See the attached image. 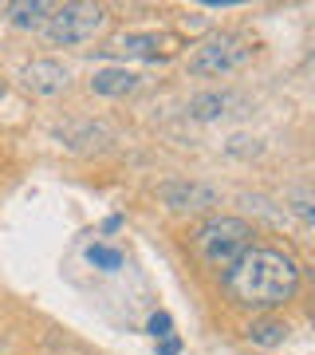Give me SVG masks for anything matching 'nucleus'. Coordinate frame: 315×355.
<instances>
[{"instance_id":"1","label":"nucleus","mask_w":315,"mask_h":355,"mask_svg":"<svg viewBox=\"0 0 315 355\" xmlns=\"http://www.w3.org/2000/svg\"><path fill=\"white\" fill-rule=\"evenodd\" d=\"M300 261L276 245H252L233 268H225V288L233 304L252 312H272L284 308L300 292Z\"/></svg>"},{"instance_id":"2","label":"nucleus","mask_w":315,"mask_h":355,"mask_svg":"<svg viewBox=\"0 0 315 355\" xmlns=\"http://www.w3.org/2000/svg\"><path fill=\"white\" fill-rule=\"evenodd\" d=\"M249 249H252V225L244 217L217 214L193 233V253L201 257L205 268H217V272L233 268Z\"/></svg>"},{"instance_id":"3","label":"nucleus","mask_w":315,"mask_h":355,"mask_svg":"<svg viewBox=\"0 0 315 355\" xmlns=\"http://www.w3.org/2000/svg\"><path fill=\"white\" fill-rule=\"evenodd\" d=\"M252 60V44L240 32H213L193 44L189 51V76H205V79H225L233 71Z\"/></svg>"},{"instance_id":"4","label":"nucleus","mask_w":315,"mask_h":355,"mask_svg":"<svg viewBox=\"0 0 315 355\" xmlns=\"http://www.w3.org/2000/svg\"><path fill=\"white\" fill-rule=\"evenodd\" d=\"M107 8L102 4H87V0H71V4H55V12L44 24V36L55 48H83L107 28Z\"/></svg>"},{"instance_id":"5","label":"nucleus","mask_w":315,"mask_h":355,"mask_svg":"<svg viewBox=\"0 0 315 355\" xmlns=\"http://www.w3.org/2000/svg\"><path fill=\"white\" fill-rule=\"evenodd\" d=\"M158 198L165 202V209H174V214H205V209H213L221 202V190L209 186V182H165L158 186Z\"/></svg>"},{"instance_id":"6","label":"nucleus","mask_w":315,"mask_h":355,"mask_svg":"<svg viewBox=\"0 0 315 355\" xmlns=\"http://www.w3.org/2000/svg\"><path fill=\"white\" fill-rule=\"evenodd\" d=\"M20 83H24V91H32L39 99H51V95H63L71 87V71L60 60H28L20 67Z\"/></svg>"},{"instance_id":"7","label":"nucleus","mask_w":315,"mask_h":355,"mask_svg":"<svg viewBox=\"0 0 315 355\" xmlns=\"http://www.w3.org/2000/svg\"><path fill=\"white\" fill-rule=\"evenodd\" d=\"M186 114L197 123H221L228 114H244V95L237 91H201L186 103Z\"/></svg>"},{"instance_id":"8","label":"nucleus","mask_w":315,"mask_h":355,"mask_svg":"<svg viewBox=\"0 0 315 355\" xmlns=\"http://www.w3.org/2000/svg\"><path fill=\"white\" fill-rule=\"evenodd\" d=\"M138 83H142V76L126 71V67H99V71L91 76V91L102 95V99H123V95H134Z\"/></svg>"},{"instance_id":"9","label":"nucleus","mask_w":315,"mask_h":355,"mask_svg":"<svg viewBox=\"0 0 315 355\" xmlns=\"http://www.w3.org/2000/svg\"><path fill=\"white\" fill-rule=\"evenodd\" d=\"M60 139L67 150L87 154V150H102L111 142V130L102 123H71V127H60Z\"/></svg>"},{"instance_id":"10","label":"nucleus","mask_w":315,"mask_h":355,"mask_svg":"<svg viewBox=\"0 0 315 355\" xmlns=\"http://www.w3.org/2000/svg\"><path fill=\"white\" fill-rule=\"evenodd\" d=\"M162 44H165V36H158V32H126L107 51H118V55H130V60H158L162 55Z\"/></svg>"},{"instance_id":"11","label":"nucleus","mask_w":315,"mask_h":355,"mask_svg":"<svg viewBox=\"0 0 315 355\" xmlns=\"http://www.w3.org/2000/svg\"><path fill=\"white\" fill-rule=\"evenodd\" d=\"M51 12H55V4H44V0H16V4H8V20L16 28H24V32H44Z\"/></svg>"},{"instance_id":"12","label":"nucleus","mask_w":315,"mask_h":355,"mask_svg":"<svg viewBox=\"0 0 315 355\" xmlns=\"http://www.w3.org/2000/svg\"><path fill=\"white\" fill-rule=\"evenodd\" d=\"M288 324L284 320H252L249 328H244V336H249V343H256V347H280V343L288 340Z\"/></svg>"},{"instance_id":"13","label":"nucleus","mask_w":315,"mask_h":355,"mask_svg":"<svg viewBox=\"0 0 315 355\" xmlns=\"http://www.w3.org/2000/svg\"><path fill=\"white\" fill-rule=\"evenodd\" d=\"M87 261L95 268H102V272H118V268H123V253H118V249H111V245H91Z\"/></svg>"},{"instance_id":"14","label":"nucleus","mask_w":315,"mask_h":355,"mask_svg":"<svg viewBox=\"0 0 315 355\" xmlns=\"http://www.w3.org/2000/svg\"><path fill=\"white\" fill-rule=\"evenodd\" d=\"M288 202H291L288 209L303 221V229H312V225H315V214H312V190H307V186H296Z\"/></svg>"},{"instance_id":"15","label":"nucleus","mask_w":315,"mask_h":355,"mask_svg":"<svg viewBox=\"0 0 315 355\" xmlns=\"http://www.w3.org/2000/svg\"><path fill=\"white\" fill-rule=\"evenodd\" d=\"M146 328H150L154 340H165V336H170V328H174V320H170V312H154Z\"/></svg>"},{"instance_id":"16","label":"nucleus","mask_w":315,"mask_h":355,"mask_svg":"<svg viewBox=\"0 0 315 355\" xmlns=\"http://www.w3.org/2000/svg\"><path fill=\"white\" fill-rule=\"evenodd\" d=\"M158 352H162V355H177V352H181V343H177L174 336H165V340L158 343Z\"/></svg>"},{"instance_id":"17","label":"nucleus","mask_w":315,"mask_h":355,"mask_svg":"<svg viewBox=\"0 0 315 355\" xmlns=\"http://www.w3.org/2000/svg\"><path fill=\"white\" fill-rule=\"evenodd\" d=\"M4 95H8V83H4V79H0V99H4Z\"/></svg>"}]
</instances>
